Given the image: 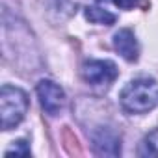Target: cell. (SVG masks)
Here are the masks:
<instances>
[{"label": "cell", "mask_w": 158, "mask_h": 158, "mask_svg": "<svg viewBox=\"0 0 158 158\" xmlns=\"http://www.w3.org/2000/svg\"><path fill=\"white\" fill-rule=\"evenodd\" d=\"M121 106L128 114H147L158 102V89L156 82L149 78H138L127 84L121 91Z\"/></svg>", "instance_id": "6da1fadb"}, {"label": "cell", "mask_w": 158, "mask_h": 158, "mask_svg": "<svg viewBox=\"0 0 158 158\" xmlns=\"http://www.w3.org/2000/svg\"><path fill=\"white\" fill-rule=\"evenodd\" d=\"M28 95L15 86H2L0 91V114H2V128L10 130L17 127L28 112Z\"/></svg>", "instance_id": "7a4b0ae2"}, {"label": "cell", "mask_w": 158, "mask_h": 158, "mask_svg": "<svg viewBox=\"0 0 158 158\" xmlns=\"http://www.w3.org/2000/svg\"><path fill=\"white\" fill-rule=\"evenodd\" d=\"M82 76L91 86H110L117 78V67L106 60H91L84 63Z\"/></svg>", "instance_id": "3957f363"}, {"label": "cell", "mask_w": 158, "mask_h": 158, "mask_svg": "<svg viewBox=\"0 0 158 158\" xmlns=\"http://www.w3.org/2000/svg\"><path fill=\"white\" fill-rule=\"evenodd\" d=\"M37 97H39V102H41L43 110L50 115L60 114V110L65 104L63 89L58 84H54L52 80H41L37 84Z\"/></svg>", "instance_id": "277c9868"}, {"label": "cell", "mask_w": 158, "mask_h": 158, "mask_svg": "<svg viewBox=\"0 0 158 158\" xmlns=\"http://www.w3.org/2000/svg\"><path fill=\"white\" fill-rule=\"evenodd\" d=\"M114 47H115V50H117L127 61H136V60H138L139 45H138V39H136V35H134L132 30H128V28L119 30V32L114 35Z\"/></svg>", "instance_id": "5b68a950"}, {"label": "cell", "mask_w": 158, "mask_h": 158, "mask_svg": "<svg viewBox=\"0 0 158 158\" xmlns=\"http://www.w3.org/2000/svg\"><path fill=\"white\" fill-rule=\"evenodd\" d=\"M86 19L89 23H95V24H114L115 23V15H112L110 11L106 10H101V8H86Z\"/></svg>", "instance_id": "8992f818"}, {"label": "cell", "mask_w": 158, "mask_h": 158, "mask_svg": "<svg viewBox=\"0 0 158 158\" xmlns=\"http://www.w3.org/2000/svg\"><path fill=\"white\" fill-rule=\"evenodd\" d=\"M11 154H15V156H28L30 154V147L26 145V141H15V145L6 151V156H11Z\"/></svg>", "instance_id": "52a82bcc"}, {"label": "cell", "mask_w": 158, "mask_h": 158, "mask_svg": "<svg viewBox=\"0 0 158 158\" xmlns=\"http://www.w3.org/2000/svg\"><path fill=\"white\" fill-rule=\"evenodd\" d=\"M145 154H154V156H158V130H154V132L145 139Z\"/></svg>", "instance_id": "ba28073f"}, {"label": "cell", "mask_w": 158, "mask_h": 158, "mask_svg": "<svg viewBox=\"0 0 158 158\" xmlns=\"http://www.w3.org/2000/svg\"><path fill=\"white\" fill-rule=\"evenodd\" d=\"M114 4L121 10H132L138 4V0H114Z\"/></svg>", "instance_id": "9c48e42d"}]
</instances>
